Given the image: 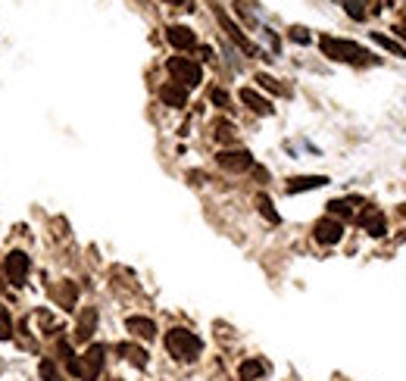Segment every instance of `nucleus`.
<instances>
[{
    "label": "nucleus",
    "instance_id": "f257e3e1",
    "mask_svg": "<svg viewBox=\"0 0 406 381\" xmlns=\"http://www.w3.org/2000/svg\"><path fill=\"white\" fill-rule=\"evenodd\" d=\"M166 350H169L178 362H194L197 356H200L203 344L194 331H188V328H172V331L166 334Z\"/></svg>",
    "mask_w": 406,
    "mask_h": 381
},
{
    "label": "nucleus",
    "instance_id": "f03ea898",
    "mask_svg": "<svg viewBox=\"0 0 406 381\" xmlns=\"http://www.w3.org/2000/svg\"><path fill=\"white\" fill-rule=\"evenodd\" d=\"M319 44H322L325 56H332V60H338V63H365V56H369L359 44L344 41V38H332V34L319 38Z\"/></svg>",
    "mask_w": 406,
    "mask_h": 381
},
{
    "label": "nucleus",
    "instance_id": "7ed1b4c3",
    "mask_svg": "<svg viewBox=\"0 0 406 381\" xmlns=\"http://www.w3.org/2000/svg\"><path fill=\"white\" fill-rule=\"evenodd\" d=\"M166 66H169V75L182 85V88H197V85L203 82L200 66H197L194 60H188V56H172Z\"/></svg>",
    "mask_w": 406,
    "mask_h": 381
},
{
    "label": "nucleus",
    "instance_id": "20e7f679",
    "mask_svg": "<svg viewBox=\"0 0 406 381\" xmlns=\"http://www.w3.org/2000/svg\"><path fill=\"white\" fill-rule=\"evenodd\" d=\"M28 272H32V259H28L22 250H13L7 259H3V279H7L13 287L25 285Z\"/></svg>",
    "mask_w": 406,
    "mask_h": 381
},
{
    "label": "nucleus",
    "instance_id": "39448f33",
    "mask_svg": "<svg viewBox=\"0 0 406 381\" xmlns=\"http://www.w3.org/2000/svg\"><path fill=\"white\" fill-rule=\"evenodd\" d=\"M312 235H316L319 244H328V247H332V244H338V241L344 238V225H341L334 216H325V219H319V222H316Z\"/></svg>",
    "mask_w": 406,
    "mask_h": 381
},
{
    "label": "nucleus",
    "instance_id": "423d86ee",
    "mask_svg": "<svg viewBox=\"0 0 406 381\" xmlns=\"http://www.w3.org/2000/svg\"><path fill=\"white\" fill-rule=\"evenodd\" d=\"M103 356H107V347H103V344H91V347L85 350V360H81V378L94 381L103 369Z\"/></svg>",
    "mask_w": 406,
    "mask_h": 381
},
{
    "label": "nucleus",
    "instance_id": "0eeeda50",
    "mask_svg": "<svg viewBox=\"0 0 406 381\" xmlns=\"http://www.w3.org/2000/svg\"><path fill=\"white\" fill-rule=\"evenodd\" d=\"M216 163L222 166V169H228V172H244V169H250L253 166V157L247 153V150H222L216 157Z\"/></svg>",
    "mask_w": 406,
    "mask_h": 381
},
{
    "label": "nucleus",
    "instance_id": "6e6552de",
    "mask_svg": "<svg viewBox=\"0 0 406 381\" xmlns=\"http://www.w3.org/2000/svg\"><path fill=\"white\" fill-rule=\"evenodd\" d=\"M160 100L166 103V107L182 109V107H188V88H182L178 82L162 85V88H160Z\"/></svg>",
    "mask_w": 406,
    "mask_h": 381
},
{
    "label": "nucleus",
    "instance_id": "1a4fd4ad",
    "mask_svg": "<svg viewBox=\"0 0 406 381\" xmlns=\"http://www.w3.org/2000/svg\"><path fill=\"white\" fill-rule=\"evenodd\" d=\"M216 16H219V22H222V28H225V32H228V38L237 44V47H241V50H247V54H250V56H259V50L253 47V44L247 41V38H244V34H241V28H237L235 22H231L228 16L222 13V10H216Z\"/></svg>",
    "mask_w": 406,
    "mask_h": 381
},
{
    "label": "nucleus",
    "instance_id": "9d476101",
    "mask_svg": "<svg viewBox=\"0 0 406 381\" xmlns=\"http://www.w3.org/2000/svg\"><path fill=\"white\" fill-rule=\"evenodd\" d=\"M166 38H169V44L172 47H178V50H188V47H194L197 44V34L191 32L188 25H169Z\"/></svg>",
    "mask_w": 406,
    "mask_h": 381
},
{
    "label": "nucleus",
    "instance_id": "9b49d317",
    "mask_svg": "<svg viewBox=\"0 0 406 381\" xmlns=\"http://www.w3.org/2000/svg\"><path fill=\"white\" fill-rule=\"evenodd\" d=\"M125 328H129L135 338H144V340H153V334H156L153 319H144V316H129V319H125Z\"/></svg>",
    "mask_w": 406,
    "mask_h": 381
},
{
    "label": "nucleus",
    "instance_id": "f8f14e48",
    "mask_svg": "<svg viewBox=\"0 0 406 381\" xmlns=\"http://www.w3.org/2000/svg\"><path fill=\"white\" fill-rule=\"evenodd\" d=\"M241 103H247V107H250L253 113H259V116H272V109H275L266 97H259L253 88H241Z\"/></svg>",
    "mask_w": 406,
    "mask_h": 381
},
{
    "label": "nucleus",
    "instance_id": "ddd939ff",
    "mask_svg": "<svg viewBox=\"0 0 406 381\" xmlns=\"http://www.w3.org/2000/svg\"><path fill=\"white\" fill-rule=\"evenodd\" d=\"M322 184H328L325 175H300V178H291L288 190H291V194H300V190H312V188H322Z\"/></svg>",
    "mask_w": 406,
    "mask_h": 381
},
{
    "label": "nucleus",
    "instance_id": "4468645a",
    "mask_svg": "<svg viewBox=\"0 0 406 381\" xmlns=\"http://www.w3.org/2000/svg\"><path fill=\"white\" fill-rule=\"evenodd\" d=\"M97 328V309H85V316L78 319V328H75V338L78 340H88Z\"/></svg>",
    "mask_w": 406,
    "mask_h": 381
},
{
    "label": "nucleus",
    "instance_id": "2eb2a0df",
    "mask_svg": "<svg viewBox=\"0 0 406 381\" xmlns=\"http://www.w3.org/2000/svg\"><path fill=\"white\" fill-rule=\"evenodd\" d=\"M237 375H241V381H257L266 375V366L259 360H244L241 369H237Z\"/></svg>",
    "mask_w": 406,
    "mask_h": 381
},
{
    "label": "nucleus",
    "instance_id": "dca6fc26",
    "mask_svg": "<svg viewBox=\"0 0 406 381\" xmlns=\"http://www.w3.org/2000/svg\"><path fill=\"white\" fill-rule=\"evenodd\" d=\"M116 350H119V353L125 356V360H129V362H135L138 369H144V366H147V350L135 347V344H119V347H116Z\"/></svg>",
    "mask_w": 406,
    "mask_h": 381
},
{
    "label": "nucleus",
    "instance_id": "f3484780",
    "mask_svg": "<svg viewBox=\"0 0 406 381\" xmlns=\"http://www.w3.org/2000/svg\"><path fill=\"white\" fill-rule=\"evenodd\" d=\"M363 225H365V232L372 235V238H381V235L387 232V222H385V216H381V213H369V216L363 219Z\"/></svg>",
    "mask_w": 406,
    "mask_h": 381
},
{
    "label": "nucleus",
    "instance_id": "a211bd4d",
    "mask_svg": "<svg viewBox=\"0 0 406 381\" xmlns=\"http://www.w3.org/2000/svg\"><path fill=\"white\" fill-rule=\"evenodd\" d=\"M60 356H63V366L69 369V375L81 378V360L72 353V347H69V344H60Z\"/></svg>",
    "mask_w": 406,
    "mask_h": 381
},
{
    "label": "nucleus",
    "instance_id": "6ab92c4d",
    "mask_svg": "<svg viewBox=\"0 0 406 381\" xmlns=\"http://www.w3.org/2000/svg\"><path fill=\"white\" fill-rule=\"evenodd\" d=\"M359 204V197H347V200H332L328 204V213L332 216H344V219H350L353 216V206Z\"/></svg>",
    "mask_w": 406,
    "mask_h": 381
},
{
    "label": "nucleus",
    "instance_id": "aec40b11",
    "mask_svg": "<svg viewBox=\"0 0 406 381\" xmlns=\"http://www.w3.org/2000/svg\"><path fill=\"white\" fill-rule=\"evenodd\" d=\"M75 297H78L75 285H72V281H63L60 291H56V300H60V307H63V309H72V307H75Z\"/></svg>",
    "mask_w": 406,
    "mask_h": 381
},
{
    "label": "nucleus",
    "instance_id": "412c9836",
    "mask_svg": "<svg viewBox=\"0 0 406 381\" xmlns=\"http://www.w3.org/2000/svg\"><path fill=\"white\" fill-rule=\"evenodd\" d=\"M257 206H259V213H263L269 222H278V219H281V216L275 213V206H272V200L266 197V194H259V197H257Z\"/></svg>",
    "mask_w": 406,
    "mask_h": 381
},
{
    "label": "nucleus",
    "instance_id": "4be33fe9",
    "mask_svg": "<svg viewBox=\"0 0 406 381\" xmlns=\"http://www.w3.org/2000/svg\"><path fill=\"white\" fill-rule=\"evenodd\" d=\"M13 338V319H10V313L3 307H0V340H10Z\"/></svg>",
    "mask_w": 406,
    "mask_h": 381
},
{
    "label": "nucleus",
    "instance_id": "5701e85b",
    "mask_svg": "<svg viewBox=\"0 0 406 381\" xmlns=\"http://www.w3.org/2000/svg\"><path fill=\"white\" fill-rule=\"evenodd\" d=\"M375 41H378L385 50H391V54H397V56H406V47H400V44L394 41V38H385V34H375Z\"/></svg>",
    "mask_w": 406,
    "mask_h": 381
},
{
    "label": "nucleus",
    "instance_id": "b1692460",
    "mask_svg": "<svg viewBox=\"0 0 406 381\" xmlns=\"http://www.w3.org/2000/svg\"><path fill=\"white\" fill-rule=\"evenodd\" d=\"M344 7H347V13H350V19H356V22H363V19H365L363 0H344Z\"/></svg>",
    "mask_w": 406,
    "mask_h": 381
},
{
    "label": "nucleus",
    "instance_id": "393cba45",
    "mask_svg": "<svg viewBox=\"0 0 406 381\" xmlns=\"http://www.w3.org/2000/svg\"><path fill=\"white\" fill-rule=\"evenodd\" d=\"M216 138L219 141H235V129H231V122H216Z\"/></svg>",
    "mask_w": 406,
    "mask_h": 381
},
{
    "label": "nucleus",
    "instance_id": "a878e982",
    "mask_svg": "<svg viewBox=\"0 0 406 381\" xmlns=\"http://www.w3.org/2000/svg\"><path fill=\"white\" fill-rule=\"evenodd\" d=\"M41 378H44V381H60V378H56V366L50 360L41 362Z\"/></svg>",
    "mask_w": 406,
    "mask_h": 381
},
{
    "label": "nucleus",
    "instance_id": "bb28decb",
    "mask_svg": "<svg viewBox=\"0 0 406 381\" xmlns=\"http://www.w3.org/2000/svg\"><path fill=\"white\" fill-rule=\"evenodd\" d=\"M257 82L263 85V88L275 91V94H284V88H281V85H275V78H272V75H257Z\"/></svg>",
    "mask_w": 406,
    "mask_h": 381
},
{
    "label": "nucleus",
    "instance_id": "cd10ccee",
    "mask_svg": "<svg viewBox=\"0 0 406 381\" xmlns=\"http://www.w3.org/2000/svg\"><path fill=\"white\" fill-rule=\"evenodd\" d=\"M291 38H294V41H300V44H306V41H310V34H306V28H291Z\"/></svg>",
    "mask_w": 406,
    "mask_h": 381
},
{
    "label": "nucleus",
    "instance_id": "c85d7f7f",
    "mask_svg": "<svg viewBox=\"0 0 406 381\" xmlns=\"http://www.w3.org/2000/svg\"><path fill=\"white\" fill-rule=\"evenodd\" d=\"M213 100H216L219 107H228V94H225V91H213Z\"/></svg>",
    "mask_w": 406,
    "mask_h": 381
},
{
    "label": "nucleus",
    "instance_id": "c756f323",
    "mask_svg": "<svg viewBox=\"0 0 406 381\" xmlns=\"http://www.w3.org/2000/svg\"><path fill=\"white\" fill-rule=\"evenodd\" d=\"M3 285H7V279H3V269H0V294H3Z\"/></svg>",
    "mask_w": 406,
    "mask_h": 381
},
{
    "label": "nucleus",
    "instance_id": "7c9ffc66",
    "mask_svg": "<svg viewBox=\"0 0 406 381\" xmlns=\"http://www.w3.org/2000/svg\"><path fill=\"white\" fill-rule=\"evenodd\" d=\"M166 3H184V0H166Z\"/></svg>",
    "mask_w": 406,
    "mask_h": 381
},
{
    "label": "nucleus",
    "instance_id": "2f4dec72",
    "mask_svg": "<svg viewBox=\"0 0 406 381\" xmlns=\"http://www.w3.org/2000/svg\"><path fill=\"white\" fill-rule=\"evenodd\" d=\"M113 381H119V378H113Z\"/></svg>",
    "mask_w": 406,
    "mask_h": 381
}]
</instances>
